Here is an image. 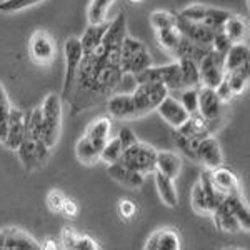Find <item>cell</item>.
Returning <instances> with one entry per match:
<instances>
[{"instance_id":"cell-1","label":"cell","mask_w":250,"mask_h":250,"mask_svg":"<svg viewBox=\"0 0 250 250\" xmlns=\"http://www.w3.org/2000/svg\"><path fill=\"white\" fill-rule=\"evenodd\" d=\"M152 65L150 52L144 42L125 35L120 45V70L124 75H135Z\"/></svg>"},{"instance_id":"cell-2","label":"cell","mask_w":250,"mask_h":250,"mask_svg":"<svg viewBox=\"0 0 250 250\" xmlns=\"http://www.w3.org/2000/svg\"><path fill=\"white\" fill-rule=\"evenodd\" d=\"M42 112V140L48 147H54L59 140L62 127V100L57 94H48L40 105Z\"/></svg>"},{"instance_id":"cell-3","label":"cell","mask_w":250,"mask_h":250,"mask_svg":"<svg viewBox=\"0 0 250 250\" xmlns=\"http://www.w3.org/2000/svg\"><path fill=\"white\" fill-rule=\"evenodd\" d=\"M155 157L157 150L154 147L137 140L135 144L124 148L119 162L125 165V167L132 168V170H137L144 173V175H147V173H152L155 170Z\"/></svg>"},{"instance_id":"cell-4","label":"cell","mask_w":250,"mask_h":250,"mask_svg":"<svg viewBox=\"0 0 250 250\" xmlns=\"http://www.w3.org/2000/svg\"><path fill=\"white\" fill-rule=\"evenodd\" d=\"M168 88L160 82H140L132 92L137 115H144L150 110H155L159 104L168 95Z\"/></svg>"},{"instance_id":"cell-5","label":"cell","mask_w":250,"mask_h":250,"mask_svg":"<svg viewBox=\"0 0 250 250\" xmlns=\"http://www.w3.org/2000/svg\"><path fill=\"white\" fill-rule=\"evenodd\" d=\"M224 197L215 190L212 180H210V170L202 172L200 180L193 185L192 188V207L197 213H212L213 208L217 207Z\"/></svg>"},{"instance_id":"cell-6","label":"cell","mask_w":250,"mask_h":250,"mask_svg":"<svg viewBox=\"0 0 250 250\" xmlns=\"http://www.w3.org/2000/svg\"><path fill=\"white\" fill-rule=\"evenodd\" d=\"M137 83L140 82H160L168 90H182V77H180L179 62H172L160 67H147L142 72L132 75Z\"/></svg>"},{"instance_id":"cell-7","label":"cell","mask_w":250,"mask_h":250,"mask_svg":"<svg viewBox=\"0 0 250 250\" xmlns=\"http://www.w3.org/2000/svg\"><path fill=\"white\" fill-rule=\"evenodd\" d=\"M199 77L202 87L217 88V85L222 82V79L225 77L224 55L210 48L199 62Z\"/></svg>"},{"instance_id":"cell-8","label":"cell","mask_w":250,"mask_h":250,"mask_svg":"<svg viewBox=\"0 0 250 250\" xmlns=\"http://www.w3.org/2000/svg\"><path fill=\"white\" fill-rule=\"evenodd\" d=\"M63 54H65V79H63V90L62 97L68 99L72 88L75 83V75H77V68L82 60V45H80L79 37H68L63 45Z\"/></svg>"},{"instance_id":"cell-9","label":"cell","mask_w":250,"mask_h":250,"mask_svg":"<svg viewBox=\"0 0 250 250\" xmlns=\"http://www.w3.org/2000/svg\"><path fill=\"white\" fill-rule=\"evenodd\" d=\"M42 245L27 232L17 227L0 230V250H40Z\"/></svg>"},{"instance_id":"cell-10","label":"cell","mask_w":250,"mask_h":250,"mask_svg":"<svg viewBox=\"0 0 250 250\" xmlns=\"http://www.w3.org/2000/svg\"><path fill=\"white\" fill-rule=\"evenodd\" d=\"M195 157L197 160H200L208 170L224 165V154H222L220 144L217 139H213L212 135H207L204 139H200L197 142L195 147Z\"/></svg>"},{"instance_id":"cell-11","label":"cell","mask_w":250,"mask_h":250,"mask_svg":"<svg viewBox=\"0 0 250 250\" xmlns=\"http://www.w3.org/2000/svg\"><path fill=\"white\" fill-rule=\"evenodd\" d=\"M175 27L180 30V34L184 37H187L188 40H192L193 43H199V45H207L210 47L212 39H213V32L210 27L204 25L202 22H188L184 20L177 15V23Z\"/></svg>"},{"instance_id":"cell-12","label":"cell","mask_w":250,"mask_h":250,"mask_svg":"<svg viewBox=\"0 0 250 250\" xmlns=\"http://www.w3.org/2000/svg\"><path fill=\"white\" fill-rule=\"evenodd\" d=\"M155 110L159 112V115L162 117L167 124H170L173 128H179L180 125H184L188 120V117H190V114L185 110L182 104H180L175 97H170V95L165 97Z\"/></svg>"},{"instance_id":"cell-13","label":"cell","mask_w":250,"mask_h":250,"mask_svg":"<svg viewBox=\"0 0 250 250\" xmlns=\"http://www.w3.org/2000/svg\"><path fill=\"white\" fill-rule=\"evenodd\" d=\"M210 180L215 187V190L220 193L222 197L225 195H237L240 193V182L237 175L232 170L225 167H217L210 170Z\"/></svg>"},{"instance_id":"cell-14","label":"cell","mask_w":250,"mask_h":250,"mask_svg":"<svg viewBox=\"0 0 250 250\" xmlns=\"http://www.w3.org/2000/svg\"><path fill=\"white\" fill-rule=\"evenodd\" d=\"M30 55L37 63H48L54 60L55 47L47 32L37 30L30 39Z\"/></svg>"},{"instance_id":"cell-15","label":"cell","mask_w":250,"mask_h":250,"mask_svg":"<svg viewBox=\"0 0 250 250\" xmlns=\"http://www.w3.org/2000/svg\"><path fill=\"white\" fill-rule=\"evenodd\" d=\"M25 139V124H23V112L19 108H10L9 115V127H7V135L3 140V145L10 150H17L19 145Z\"/></svg>"},{"instance_id":"cell-16","label":"cell","mask_w":250,"mask_h":250,"mask_svg":"<svg viewBox=\"0 0 250 250\" xmlns=\"http://www.w3.org/2000/svg\"><path fill=\"white\" fill-rule=\"evenodd\" d=\"M107 173L110 175V179H114L115 182L122 184L124 187L128 188H139L144 185L145 175L137 170H132V168L125 167L120 162H114V164H108L107 167Z\"/></svg>"},{"instance_id":"cell-17","label":"cell","mask_w":250,"mask_h":250,"mask_svg":"<svg viewBox=\"0 0 250 250\" xmlns=\"http://www.w3.org/2000/svg\"><path fill=\"white\" fill-rule=\"evenodd\" d=\"M220 107H222V100L217 95L215 88H208V87L199 88V108H197V112L204 119L207 120L219 119Z\"/></svg>"},{"instance_id":"cell-18","label":"cell","mask_w":250,"mask_h":250,"mask_svg":"<svg viewBox=\"0 0 250 250\" xmlns=\"http://www.w3.org/2000/svg\"><path fill=\"white\" fill-rule=\"evenodd\" d=\"M180 247V237L173 229H160L145 244L147 250H179Z\"/></svg>"},{"instance_id":"cell-19","label":"cell","mask_w":250,"mask_h":250,"mask_svg":"<svg viewBox=\"0 0 250 250\" xmlns=\"http://www.w3.org/2000/svg\"><path fill=\"white\" fill-rule=\"evenodd\" d=\"M107 108H108V114L115 117V119H134V117H139L135 110L132 94H119L110 97Z\"/></svg>"},{"instance_id":"cell-20","label":"cell","mask_w":250,"mask_h":250,"mask_svg":"<svg viewBox=\"0 0 250 250\" xmlns=\"http://www.w3.org/2000/svg\"><path fill=\"white\" fill-rule=\"evenodd\" d=\"M125 35H127V19L124 14H119L112 22H108L102 39V45L107 48H120Z\"/></svg>"},{"instance_id":"cell-21","label":"cell","mask_w":250,"mask_h":250,"mask_svg":"<svg viewBox=\"0 0 250 250\" xmlns=\"http://www.w3.org/2000/svg\"><path fill=\"white\" fill-rule=\"evenodd\" d=\"M62 247L67 250H99L100 249L94 239H90L88 235L77 233L70 227H65L62 230Z\"/></svg>"},{"instance_id":"cell-22","label":"cell","mask_w":250,"mask_h":250,"mask_svg":"<svg viewBox=\"0 0 250 250\" xmlns=\"http://www.w3.org/2000/svg\"><path fill=\"white\" fill-rule=\"evenodd\" d=\"M155 170L170 179H177L182 170V159L173 152H157Z\"/></svg>"},{"instance_id":"cell-23","label":"cell","mask_w":250,"mask_h":250,"mask_svg":"<svg viewBox=\"0 0 250 250\" xmlns=\"http://www.w3.org/2000/svg\"><path fill=\"white\" fill-rule=\"evenodd\" d=\"M107 27H108V22L88 23L87 30L83 32V35L80 37V45H82L83 54H90L92 50H95V48L102 43V39H104V34H105Z\"/></svg>"},{"instance_id":"cell-24","label":"cell","mask_w":250,"mask_h":250,"mask_svg":"<svg viewBox=\"0 0 250 250\" xmlns=\"http://www.w3.org/2000/svg\"><path fill=\"white\" fill-rule=\"evenodd\" d=\"M212 215H213V220H215V225L220 229L222 232H239L242 230V225L240 222L237 220V217L229 210L227 205L224 202H220L217 205L215 208L212 210Z\"/></svg>"},{"instance_id":"cell-25","label":"cell","mask_w":250,"mask_h":250,"mask_svg":"<svg viewBox=\"0 0 250 250\" xmlns=\"http://www.w3.org/2000/svg\"><path fill=\"white\" fill-rule=\"evenodd\" d=\"M249 55H250V50H249L247 43H244V42L232 43L230 48H229L224 55V70L230 72V70H233V68L247 63Z\"/></svg>"},{"instance_id":"cell-26","label":"cell","mask_w":250,"mask_h":250,"mask_svg":"<svg viewBox=\"0 0 250 250\" xmlns=\"http://www.w3.org/2000/svg\"><path fill=\"white\" fill-rule=\"evenodd\" d=\"M155 172V185H157V192H159L160 200L167 205V207H177V202H179V197H177V190L175 185H173V179L164 175L160 172Z\"/></svg>"},{"instance_id":"cell-27","label":"cell","mask_w":250,"mask_h":250,"mask_svg":"<svg viewBox=\"0 0 250 250\" xmlns=\"http://www.w3.org/2000/svg\"><path fill=\"white\" fill-rule=\"evenodd\" d=\"M110 120L105 119V117H100V119L94 120L90 125H88L87 132H85V137L92 140V144L95 145L97 148H102L104 144L110 139Z\"/></svg>"},{"instance_id":"cell-28","label":"cell","mask_w":250,"mask_h":250,"mask_svg":"<svg viewBox=\"0 0 250 250\" xmlns=\"http://www.w3.org/2000/svg\"><path fill=\"white\" fill-rule=\"evenodd\" d=\"M208 50H210V47L193 43L192 40H188L187 37H184V35H182V40H180L179 47L175 48L173 55L177 57V60H179V59H192V60H195V62L199 63Z\"/></svg>"},{"instance_id":"cell-29","label":"cell","mask_w":250,"mask_h":250,"mask_svg":"<svg viewBox=\"0 0 250 250\" xmlns=\"http://www.w3.org/2000/svg\"><path fill=\"white\" fill-rule=\"evenodd\" d=\"M222 202L227 205L229 210L237 217V220L240 222L242 229L249 230L250 229V213H249V207L245 205L244 200H242L240 193H237V195H225L224 199H222Z\"/></svg>"},{"instance_id":"cell-30","label":"cell","mask_w":250,"mask_h":250,"mask_svg":"<svg viewBox=\"0 0 250 250\" xmlns=\"http://www.w3.org/2000/svg\"><path fill=\"white\" fill-rule=\"evenodd\" d=\"M20 157V162L23 164V167L27 170H35L37 167H40V160L37 155V148H35V142L32 139H23V142L19 145V148L15 150Z\"/></svg>"},{"instance_id":"cell-31","label":"cell","mask_w":250,"mask_h":250,"mask_svg":"<svg viewBox=\"0 0 250 250\" xmlns=\"http://www.w3.org/2000/svg\"><path fill=\"white\" fill-rule=\"evenodd\" d=\"M180 67V77H182V88L185 87H199L200 77H199V63L192 59H179Z\"/></svg>"},{"instance_id":"cell-32","label":"cell","mask_w":250,"mask_h":250,"mask_svg":"<svg viewBox=\"0 0 250 250\" xmlns=\"http://www.w3.org/2000/svg\"><path fill=\"white\" fill-rule=\"evenodd\" d=\"M225 79H227L233 95L242 94L249 83V62L240 67H237V68H233L230 72H225Z\"/></svg>"},{"instance_id":"cell-33","label":"cell","mask_w":250,"mask_h":250,"mask_svg":"<svg viewBox=\"0 0 250 250\" xmlns=\"http://www.w3.org/2000/svg\"><path fill=\"white\" fill-rule=\"evenodd\" d=\"M75 154H77V159L83 165H94L99 160L100 150L92 144V140L88 137L83 135L77 142V145H75Z\"/></svg>"},{"instance_id":"cell-34","label":"cell","mask_w":250,"mask_h":250,"mask_svg":"<svg viewBox=\"0 0 250 250\" xmlns=\"http://www.w3.org/2000/svg\"><path fill=\"white\" fill-rule=\"evenodd\" d=\"M222 30H224L225 35L232 40V43H237V42H244L245 34H247V25H245V22L239 15L230 14V17L225 20L224 29Z\"/></svg>"},{"instance_id":"cell-35","label":"cell","mask_w":250,"mask_h":250,"mask_svg":"<svg viewBox=\"0 0 250 250\" xmlns=\"http://www.w3.org/2000/svg\"><path fill=\"white\" fill-rule=\"evenodd\" d=\"M157 32V42L159 45L165 48L167 52L173 54L175 48L179 47L180 40H182V34L177 27H167V29H160V30H155Z\"/></svg>"},{"instance_id":"cell-36","label":"cell","mask_w":250,"mask_h":250,"mask_svg":"<svg viewBox=\"0 0 250 250\" xmlns=\"http://www.w3.org/2000/svg\"><path fill=\"white\" fill-rule=\"evenodd\" d=\"M115 0H92L87 10L88 23H102L107 22V12Z\"/></svg>"},{"instance_id":"cell-37","label":"cell","mask_w":250,"mask_h":250,"mask_svg":"<svg viewBox=\"0 0 250 250\" xmlns=\"http://www.w3.org/2000/svg\"><path fill=\"white\" fill-rule=\"evenodd\" d=\"M124 152V147L120 144L119 137H114V139H108L104 147L100 148V155H99V160H102L104 164H114V162H119L120 155Z\"/></svg>"},{"instance_id":"cell-38","label":"cell","mask_w":250,"mask_h":250,"mask_svg":"<svg viewBox=\"0 0 250 250\" xmlns=\"http://www.w3.org/2000/svg\"><path fill=\"white\" fill-rule=\"evenodd\" d=\"M229 17H230V12L222 10V9H213V7H207V12H205V17L202 20V23L207 27H210L212 30H220V29H224V23Z\"/></svg>"},{"instance_id":"cell-39","label":"cell","mask_w":250,"mask_h":250,"mask_svg":"<svg viewBox=\"0 0 250 250\" xmlns=\"http://www.w3.org/2000/svg\"><path fill=\"white\" fill-rule=\"evenodd\" d=\"M173 137V144L177 145V148L179 150H182L185 155L190 157V159H197L195 157V147H197V142L199 140L192 139V137L182 134V132L179 130V128H175V132L172 134Z\"/></svg>"},{"instance_id":"cell-40","label":"cell","mask_w":250,"mask_h":250,"mask_svg":"<svg viewBox=\"0 0 250 250\" xmlns=\"http://www.w3.org/2000/svg\"><path fill=\"white\" fill-rule=\"evenodd\" d=\"M177 23V14L168 10H155L150 15V25L155 30L160 29H167V27H175Z\"/></svg>"},{"instance_id":"cell-41","label":"cell","mask_w":250,"mask_h":250,"mask_svg":"<svg viewBox=\"0 0 250 250\" xmlns=\"http://www.w3.org/2000/svg\"><path fill=\"white\" fill-rule=\"evenodd\" d=\"M179 102L182 104L184 108L188 112V114H195L197 108H199V88H195V87L182 88V94H180Z\"/></svg>"},{"instance_id":"cell-42","label":"cell","mask_w":250,"mask_h":250,"mask_svg":"<svg viewBox=\"0 0 250 250\" xmlns=\"http://www.w3.org/2000/svg\"><path fill=\"white\" fill-rule=\"evenodd\" d=\"M42 2H45V0H3V2H0V12L2 14H14V12L29 9V7H34Z\"/></svg>"},{"instance_id":"cell-43","label":"cell","mask_w":250,"mask_h":250,"mask_svg":"<svg viewBox=\"0 0 250 250\" xmlns=\"http://www.w3.org/2000/svg\"><path fill=\"white\" fill-rule=\"evenodd\" d=\"M205 12H207V7L200 5V3H195V5L185 7L179 12V17L184 20H188V22H202L205 17Z\"/></svg>"},{"instance_id":"cell-44","label":"cell","mask_w":250,"mask_h":250,"mask_svg":"<svg viewBox=\"0 0 250 250\" xmlns=\"http://www.w3.org/2000/svg\"><path fill=\"white\" fill-rule=\"evenodd\" d=\"M230 45H232V40L225 35L224 30L220 29V30L213 32V39H212V43H210L212 50L219 52V54H222V55H225V52L230 48Z\"/></svg>"},{"instance_id":"cell-45","label":"cell","mask_w":250,"mask_h":250,"mask_svg":"<svg viewBox=\"0 0 250 250\" xmlns=\"http://www.w3.org/2000/svg\"><path fill=\"white\" fill-rule=\"evenodd\" d=\"M10 102L9 97L0 100V142L5 140L7 135V127H9V115H10Z\"/></svg>"},{"instance_id":"cell-46","label":"cell","mask_w":250,"mask_h":250,"mask_svg":"<svg viewBox=\"0 0 250 250\" xmlns=\"http://www.w3.org/2000/svg\"><path fill=\"white\" fill-rule=\"evenodd\" d=\"M63 202H65V197L60 190H50L47 195V205L52 212H62V207H63Z\"/></svg>"},{"instance_id":"cell-47","label":"cell","mask_w":250,"mask_h":250,"mask_svg":"<svg viewBox=\"0 0 250 250\" xmlns=\"http://www.w3.org/2000/svg\"><path fill=\"white\" fill-rule=\"evenodd\" d=\"M215 92H217V95H219V99L222 100V102H229V100L233 99V92H232V88H230V85H229V82L225 77L222 79V82L217 85Z\"/></svg>"},{"instance_id":"cell-48","label":"cell","mask_w":250,"mask_h":250,"mask_svg":"<svg viewBox=\"0 0 250 250\" xmlns=\"http://www.w3.org/2000/svg\"><path fill=\"white\" fill-rule=\"evenodd\" d=\"M119 140H120V144H122V147L124 148H127L128 145H132V144H135L137 142V137H135V134L134 132L130 130L128 127H124L122 130L119 132Z\"/></svg>"},{"instance_id":"cell-49","label":"cell","mask_w":250,"mask_h":250,"mask_svg":"<svg viewBox=\"0 0 250 250\" xmlns=\"http://www.w3.org/2000/svg\"><path fill=\"white\" fill-rule=\"evenodd\" d=\"M135 210H137V207H135V204L132 202V200H120L119 212H120V215H122V217H125V219H130V217L135 213Z\"/></svg>"},{"instance_id":"cell-50","label":"cell","mask_w":250,"mask_h":250,"mask_svg":"<svg viewBox=\"0 0 250 250\" xmlns=\"http://www.w3.org/2000/svg\"><path fill=\"white\" fill-rule=\"evenodd\" d=\"M62 212L65 213V215H68V217H74V215H77L79 207H77V204H75L74 200H67L65 199V202H63V207H62Z\"/></svg>"},{"instance_id":"cell-51","label":"cell","mask_w":250,"mask_h":250,"mask_svg":"<svg viewBox=\"0 0 250 250\" xmlns=\"http://www.w3.org/2000/svg\"><path fill=\"white\" fill-rule=\"evenodd\" d=\"M59 245L55 244V240L54 239H47L45 242H43V245H42V249L43 250H47V249H52V250H57Z\"/></svg>"},{"instance_id":"cell-52","label":"cell","mask_w":250,"mask_h":250,"mask_svg":"<svg viewBox=\"0 0 250 250\" xmlns=\"http://www.w3.org/2000/svg\"><path fill=\"white\" fill-rule=\"evenodd\" d=\"M5 97H7V92H5V88H3L2 83H0V100L5 99Z\"/></svg>"},{"instance_id":"cell-53","label":"cell","mask_w":250,"mask_h":250,"mask_svg":"<svg viewBox=\"0 0 250 250\" xmlns=\"http://www.w3.org/2000/svg\"><path fill=\"white\" fill-rule=\"evenodd\" d=\"M130 2H134V3H137V2H140V0H130Z\"/></svg>"}]
</instances>
